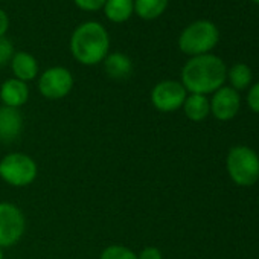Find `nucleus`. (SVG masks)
<instances>
[{
	"mask_svg": "<svg viewBox=\"0 0 259 259\" xmlns=\"http://www.w3.org/2000/svg\"><path fill=\"white\" fill-rule=\"evenodd\" d=\"M227 79L224 61L212 54L191 57L182 69V84L189 93L207 95L215 93Z\"/></svg>",
	"mask_w": 259,
	"mask_h": 259,
	"instance_id": "obj_1",
	"label": "nucleus"
},
{
	"mask_svg": "<svg viewBox=\"0 0 259 259\" xmlns=\"http://www.w3.org/2000/svg\"><path fill=\"white\" fill-rule=\"evenodd\" d=\"M69 48L72 57L79 64L96 66L108 55L110 37L101 23L85 22L72 32Z\"/></svg>",
	"mask_w": 259,
	"mask_h": 259,
	"instance_id": "obj_2",
	"label": "nucleus"
},
{
	"mask_svg": "<svg viewBox=\"0 0 259 259\" xmlns=\"http://www.w3.org/2000/svg\"><path fill=\"white\" fill-rule=\"evenodd\" d=\"M220 40L218 28L209 20H197L186 26L179 37V48L189 57L209 54Z\"/></svg>",
	"mask_w": 259,
	"mask_h": 259,
	"instance_id": "obj_3",
	"label": "nucleus"
},
{
	"mask_svg": "<svg viewBox=\"0 0 259 259\" xmlns=\"http://www.w3.org/2000/svg\"><path fill=\"white\" fill-rule=\"evenodd\" d=\"M227 172L238 186L248 188L259 180V156L245 145L230 148L226 160Z\"/></svg>",
	"mask_w": 259,
	"mask_h": 259,
	"instance_id": "obj_4",
	"label": "nucleus"
},
{
	"mask_svg": "<svg viewBox=\"0 0 259 259\" xmlns=\"http://www.w3.org/2000/svg\"><path fill=\"white\" fill-rule=\"evenodd\" d=\"M38 174L35 160L23 153H10L0 160V177L14 188H25L34 183Z\"/></svg>",
	"mask_w": 259,
	"mask_h": 259,
	"instance_id": "obj_5",
	"label": "nucleus"
},
{
	"mask_svg": "<svg viewBox=\"0 0 259 259\" xmlns=\"http://www.w3.org/2000/svg\"><path fill=\"white\" fill-rule=\"evenodd\" d=\"M26 230V218L22 209L13 203H0V248L16 245Z\"/></svg>",
	"mask_w": 259,
	"mask_h": 259,
	"instance_id": "obj_6",
	"label": "nucleus"
},
{
	"mask_svg": "<svg viewBox=\"0 0 259 259\" xmlns=\"http://www.w3.org/2000/svg\"><path fill=\"white\" fill-rule=\"evenodd\" d=\"M73 89V75L63 66H54L45 70L38 78L40 93L51 101H58L67 96Z\"/></svg>",
	"mask_w": 259,
	"mask_h": 259,
	"instance_id": "obj_7",
	"label": "nucleus"
},
{
	"mask_svg": "<svg viewBox=\"0 0 259 259\" xmlns=\"http://www.w3.org/2000/svg\"><path fill=\"white\" fill-rule=\"evenodd\" d=\"M186 96L188 92L183 84L172 79L160 81L151 90V102L154 108L162 113H172L182 108Z\"/></svg>",
	"mask_w": 259,
	"mask_h": 259,
	"instance_id": "obj_8",
	"label": "nucleus"
},
{
	"mask_svg": "<svg viewBox=\"0 0 259 259\" xmlns=\"http://www.w3.org/2000/svg\"><path fill=\"white\" fill-rule=\"evenodd\" d=\"M209 102H210V113L215 116V119L223 122L233 119L241 108L239 92L226 85L218 89Z\"/></svg>",
	"mask_w": 259,
	"mask_h": 259,
	"instance_id": "obj_9",
	"label": "nucleus"
},
{
	"mask_svg": "<svg viewBox=\"0 0 259 259\" xmlns=\"http://www.w3.org/2000/svg\"><path fill=\"white\" fill-rule=\"evenodd\" d=\"M23 130V116L19 108L0 107V142L13 144Z\"/></svg>",
	"mask_w": 259,
	"mask_h": 259,
	"instance_id": "obj_10",
	"label": "nucleus"
},
{
	"mask_svg": "<svg viewBox=\"0 0 259 259\" xmlns=\"http://www.w3.org/2000/svg\"><path fill=\"white\" fill-rule=\"evenodd\" d=\"M0 99H2L5 107L20 108L29 99L28 84L17 78L7 79L2 84V87H0Z\"/></svg>",
	"mask_w": 259,
	"mask_h": 259,
	"instance_id": "obj_11",
	"label": "nucleus"
},
{
	"mask_svg": "<svg viewBox=\"0 0 259 259\" xmlns=\"http://www.w3.org/2000/svg\"><path fill=\"white\" fill-rule=\"evenodd\" d=\"M11 69L14 73V78L28 82L37 78L38 75V61L35 57L29 52L20 51L16 52L13 60H11Z\"/></svg>",
	"mask_w": 259,
	"mask_h": 259,
	"instance_id": "obj_12",
	"label": "nucleus"
},
{
	"mask_svg": "<svg viewBox=\"0 0 259 259\" xmlns=\"http://www.w3.org/2000/svg\"><path fill=\"white\" fill-rule=\"evenodd\" d=\"M104 70L111 79H126L133 72V61L122 52H111L104 60Z\"/></svg>",
	"mask_w": 259,
	"mask_h": 259,
	"instance_id": "obj_13",
	"label": "nucleus"
},
{
	"mask_svg": "<svg viewBox=\"0 0 259 259\" xmlns=\"http://www.w3.org/2000/svg\"><path fill=\"white\" fill-rule=\"evenodd\" d=\"M183 111L186 117L192 122H201L204 120L210 113V102L204 95H195L191 93L186 96L183 104Z\"/></svg>",
	"mask_w": 259,
	"mask_h": 259,
	"instance_id": "obj_14",
	"label": "nucleus"
},
{
	"mask_svg": "<svg viewBox=\"0 0 259 259\" xmlns=\"http://www.w3.org/2000/svg\"><path fill=\"white\" fill-rule=\"evenodd\" d=\"M102 10L110 22L123 23L135 13V0H107Z\"/></svg>",
	"mask_w": 259,
	"mask_h": 259,
	"instance_id": "obj_15",
	"label": "nucleus"
},
{
	"mask_svg": "<svg viewBox=\"0 0 259 259\" xmlns=\"http://www.w3.org/2000/svg\"><path fill=\"white\" fill-rule=\"evenodd\" d=\"M169 0H135V13L142 20H156L168 8Z\"/></svg>",
	"mask_w": 259,
	"mask_h": 259,
	"instance_id": "obj_16",
	"label": "nucleus"
},
{
	"mask_svg": "<svg viewBox=\"0 0 259 259\" xmlns=\"http://www.w3.org/2000/svg\"><path fill=\"white\" fill-rule=\"evenodd\" d=\"M227 78L230 81V87L235 89L236 92H239V90H245L251 84L253 75H251V69L247 64L236 63L229 69Z\"/></svg>",
	"mask_w": 259,
	"mask_h": 259,
	"instance_id": "obj_17",
	"label": "nucleus"
},
{
	"mask_svg": "<svg viewBox=\"0 0 259 259\" xmlns=\"http://www.w3.org/2000/svg\"><path fill=\"white\" fill-rule=\"evenodd\" d=\"M99 259H139V257L132 248L120 244H113L102 250Z\"/></svg>",
	"mask_w": 259,
	"mask_h": 259,
	"instance_id": "obj_18",
	"label": "nucleus"
},
{
	"mask_svg": "<svg viewBox=\"0 0 259 259\" xmlns=\"http://www.w3.org/2000/svg\"><path fill=\"white\" fill-rule=\"evenodd\" d=\"M14 54L16 52H14V46H13L11 40L7 37H0V67H4L8 63H11Z\"/></svg>",
	"mask_w": 259,
	"mask_h": 259,
	"instance_id": "obj_19",
	"label": "nucleus"
},
{
	"mask_svg": "<svg viewBox=\"0 0 259 259\" xmlns=\"http://www.w3.org/2000/svg\"><path fill=\"white\" fill-rule=\"evenodd\" d=\"M75 5L82 10V11H87V13H95V11H99L104 8L107 0H73Z\"/></svg>",
	"mask_w": 259,
	"mask_h": 259,
	"instance_id": "obj_20",
	"label": "nucleus"
},
{
	"mask_svg": "<svg viewBox=\"0 0 259 259\" xmlns=\"http://www.w3.org/2000/svg\"><path fill=\"white\" fill-rule=\"evenodd\" d=\"M247 105L251 108V111L259 114V81L251 85V89L247 93Z\"/></svg>",
	"mask_w": 259,
	"mask_h": 259,
	"instance_id": "obj_21",
	"label": "nucleus"
},
{
	"mask_svg": "<svg viewBox=\"0 0 259 259\" xmlns=\"http://www.w3.org/2000/svg\"><path fill=\"white\" fill-rule=\"evenodd\" d=\"M139 259H162V251L157 248V247H145L142 248V251L138 254Z\"/></svg>",
	"mask_w": 259,
	"mask_h": 259,
	"instance_id": "obj_22",
	"label": "nucleus"
},
{
	"mask_svg": "<svg viewBox=\"0 0 259 259\" xmlns=\"http://www.w3.org/2000/svg\"><path fill=\"white\" fill-rule=\"evenodd\" d=\"M8 28H10V17L2 8H0V37H5Z\"/></svg>",
	"mask_w": 259,
	"mask_h": 259,
	"instance_id": "obj_23",
	"label": "nucleus"
},
{
	"mask_svg": "<svg viewBox=\"0 0 259 259\" xmlns=\"http://www.w3.org/2000/svg\"><path fill=\"white\" fill-rule=\"evenodd\" d=\"M0 259H4V251H2V248H0Z\"/></svg>",
	"mask_w": 259,
	"mask_h": 259,
	"instance_id": "obj_24",
	"label": "nucleus"
},
{
	"mask_svg": "<svg viewBox=\"0 0 259 259\" xmlns=\"http://www.w3.org/2000/svg\"><path fill=\"white\" fill-rule=\"evenodd\" d=\"M253 2H254V4H257V5H259V0H253Z\"/></svg>",
	"mask_w": 259,
	"mask_h": 259,
	"instance_id": "obj_25",
	"label": "nucleus"
}]
</instances>
